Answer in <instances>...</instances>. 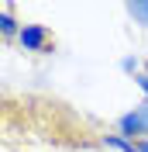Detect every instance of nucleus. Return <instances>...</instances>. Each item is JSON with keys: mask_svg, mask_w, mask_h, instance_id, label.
I'll list each match as a JSON object with an SVG mask.
<instances>
[{"mask_svg": "<svg viewBox=\"0 0 148 152\" xmlns=\"http://www.w3.org/2000/svg\"><path fill=\"white\" fill-rule=\"evenodd\" d=\"M21 42H24L28 48H38L41 42H45V28H24L21 31Z\"/></svg>", "mask_w": 148, "mask_h": 152, "instance_id": "1", "label": "nucleus"}]
</instances>
